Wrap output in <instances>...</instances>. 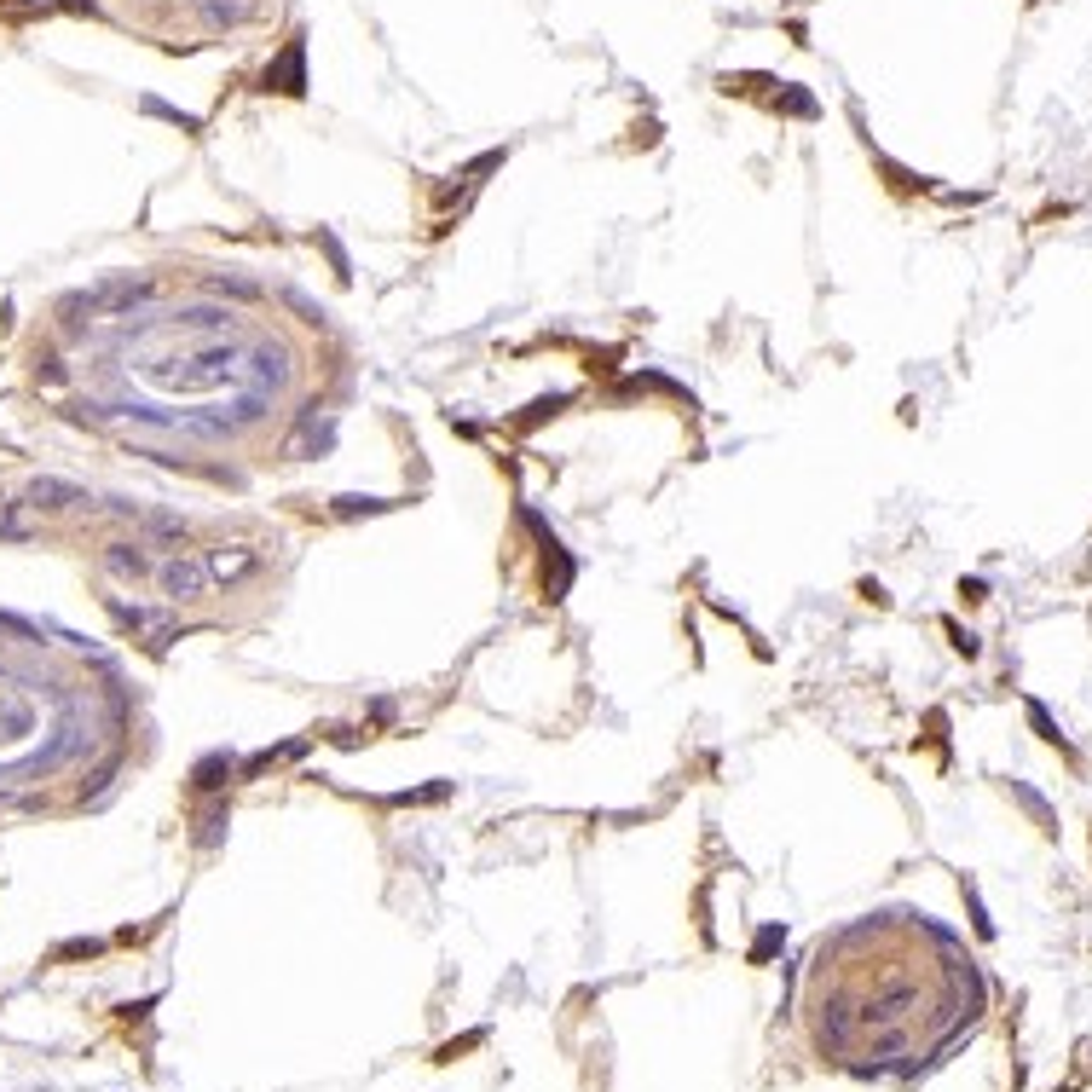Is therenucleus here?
Masks as SVG:
<instances>
[{
	"instance_id": "nucleus-1",
	"label": "nucleus",
	"mask_w": 1092,
	"mask_h": 1092,
	"mask_svg": "<svg viewBox=\"0 0 1092 1092\" xmlns=\"http://www.w3.org/2000/svg\"><path fill=\"white\" fill-rule=\"evenodd\" d=\"M157 584H163L168 602H197L203 590H209V561L203 556H174L157 567Z\"/></svg>"
},
{
	"instance_id": "nucleus-2",
	"label": "nucleus",
	"mask_w": 1092,
	"mask_h": 1092,
	"mask_svg": "<svg viewBox=\"0 0 1092 1092\" xmlns=\"http://www.w3.org/2000/svg\"><path fill=\"white\" fill-rule=\"evenodd\" d=\"M151 289H157L151 278H111L98 289H87V295H75V306H87V312H128V306L151 301Z\"/></svg>"
},
{
	"instance_id": "nucleus-3",
	"label": "nucleus",
	"mask_w": 1092,
	"mask_h": 1092,
	"mask_svg": "<svg viewBox=\"0 0 1092 1092\" xmlns=\"http://www.w3.org/2000/svg\"><path fill=\"white\" fill-rule=\"evenodd\" d=\"M526 526H532L537 543H543V596H550V602H561V596L573 590V573H579V567H573V556L561 550L556 532H543V520H537V514H526Z\"/></svg>"
},
{
	"instance_id": "nucleus-4",
	"label": "nucleus",
	"mask_w": 1092,
	"mask_h": 1092,
	"mask_svg": "<svg viewBox=\"0 0 1092 1092\" xmlns=\"http://www.w3.org/2000/svg\"><path fill=\"white\" fill-rule=\"evenodd\" d=\"M104 573L122 579V584H140V579H151L157 567H151V556H145L140 543H104Z\"/></svg>"
},
{
	"instance_id": "nucleus-5",
	"label": "nucleus",
	"mask_w": 1092,
	"mask_h": 1092,
	"mask_svg": "<svg viewBox=\"0 0 1092 1092\" xmlns=\"http://www.w3.org/2000/svg\"><path fill=\"white\" fill-rule=\"evenodd\" d=\"M203 561H209V579H220V584L255 573V550H214V556H203Z\"/></svg>"
},
{
	"instance_id": "nucleus-6",
	"label": "nucleus",
	"mask_w": 1092,
	"mask_h": 1092,
	"mask_svg": "<svg viewBox=\"0 0 1092 1092\" xmlns=\"http://www.w3.org/2000/svg\"><path fill=\"white\" fill-rule=\"evenodd\" d=\"M232 775H237V763L226 757V751H214V757H203V763H197V775H191V781H197V792H220L226 781H232Z\"/></svg>"
},
{
	"instance_id": "nucleus-7",
	"label": "nucleus",
	"mask_w": 1092,
	"mask_h": 1092,
	"mask_svg": "<svg viewBox=\"0 0 1092 1092\" xmlns=\"http://www.w3.org/2000/svg\"><path fill=\"white\" fill-rule=\"evenodd\" d=\"M29 497H35V509H64V503H81V491L64 486V480H35Z\"/></svg>"
},
{
	"instance_id": "nucleus-8",
	"label": "nucleus",
	"mask_w": 1092,
	"mask_h": 1092,
	"mask_svg": "<svg viewBox=\"0 0 1092 1092\" xmlns=\"http://www.w3.org/2000/svg\"><path fill=\"white\" fill-rule=\"evenodd\" d=\"M306 751V740H289V745H266V751H255L249 763H243V775H260V769H278V763H289V757H301Z\"/></svg>"
},
{
	"instance_id": "nucleus-9",
	"label": "nucleus",
	"mask_w": 1092,
	"mask_h": 1092,
	"mask_svg": "<svg viewBox=\"0 0 1092 1092\" xmlns=\"http://www.w3.org/2000/svg\"><path fill=\"white\" fill-rule=\"evenodd\" d=\"M561 405H567V399H561V394H556V399H537V405H526V417L514 422V434H526V428H537V422H543V417H556Z\"/></svg>"
},
{
	"instance_id": "nucleus-10",
	"label": "nucleus",
	"mask_w": 1092,
	"mask_h": 1092,
	"mask_svg": "<svg viewBox=\"0 0 1092 1092\" xmlns=\"http://www.w3.org/2000/svg\"><path fill=\"white\" fill-rule=\"evenodd\" d=\"M376 509H388L382 497H336V520H353V514H376Z\"/></svg>"
},
{
	"instance_id": "nucleus-11",
	"label": "nucleus",
	"mask_w": 1092,
	"mask_h": 1092,
	"mask_svg": "<svg viewBox=\"0 0 1092 1092\" xmlns=\"http://www.w3.org/2000/svg\"><path fill=\"white\" fill-rule=\"evenodd\" d=\"M445 792H451V787H445V781H440V787H422V792H394V798H388V804H440Z\"/></svg>"
},
{
	"instance_id": "nucleus-12",
	"label": "nucleus",
	"mask_w": 1092,
	"mask_h": 1092,
	"mask_svg": "<svg viewBox=\"0 0 1092 1092\" xmlns=\"http://www.w3.org/2000/svg\"><path fill=\"white\" fill-rule=\"evenodd\" d=\"M1029 722L1041 728V740H1058V728H1052V717H1046V705H1041V699H1029Z\"/></svg>"
},
{
	"instance_id": "nucleus-13",
	"label": "nucleus",
	"mask_w": 1092,
	"mask_h": 1092,
	"mask_svg": "<svg viewBox=\"0 0 1092 1092\" xmlns=\"http://www.w3.org/2000/svg\"><path fill=\"white\" fill-rule=\"evenodd\" d=\"M948 630H953V625H948ZM953 648L971 659V653H976V636H971V630H953Z\"/></svg>"
}]
</instances>
